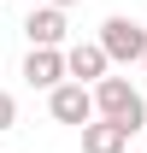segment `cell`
I'll use <instances>...</instances> for the list:
<instances>
[{
	"label": "cell",
	"instance_id": "cell-1",
	"mask_svg": "<svg viewBox=\"0 0 147 153\" xmlns=\"http://www.w3.org/2000/svg\"><path fill=\"white\" fill-rule=\"evenodd\" d=\"M88 88H94V112L100 118L124 124L129 135L147 130V100H141V88H135L129 76H100V82H88Z\"/></svg>",
	"mask_w": 147,
	"mask_h": 153
},
{
	"label": "cell",
	"instance_id": "cell-3",
	"mask_svg": "<svg viewBox=\"0 0 147 153\" xmlns=\"http://www.w3.org/2000/svg\"><path fill=\"white\" fill-rule=\"evenodd\" d=\"M47 112H53V124H76V130H82V124L94 118V88L65 76L59 88H47Z\"/></svg>",
	"mask_w": 147,
	"mask_h": 153
},
{
	"label": "cell",
	"instance_id": "cell-4",
	"mask_svg": "<svg viewBox=\"0 0 147 153\" xmlns=\"http://www.w3.org/2000/svg\"><path fill=\"white\" fill-rule=\"evenodd\" d=\"M65 30H71V24H65V6H47V0H30V18H24V41H30V47H65Z\"/></svg>",
	"mask_w": 147,
	"mask_h": 153
},
{
	"label": "cell",
	"instance_id": "cell-9",
	"mask_svg": "<svg viewBox=\"0 0 147 153\" xmlns=\"http://www.w3.org/2000/svg\"><path fill=\"white\" fill-rule=\"evenodd\" d=\"M47 6H65V12H71V6H76V0H47Z\"/></svg>",
	"mask_w": 147,
	"mask_h": 153
},
{
	"label": "cell",
	"instance_id": "cell-6",
	"mask_svg": "<svg viewBox=\"0 0 147 153\" xmlns=\"http://www.w3.org/2000/svg\"><path fill=\"white\" fill-rule=\"evenodd\" d=\"M112 71V59L100 41H76V47H65V76L71 82H100V76Z\"/></svg>",
	"mask_w": 147,
	"mask_h": 153
},
{
	"label": "cell",
	"instance_id": "cell-5",
	"mask_svg": "<svg viewBox=\"0 0 147 153\" xmlns=\"http://www.w3.org/2000/svg\"><path fill=\"white\" fill-rule=\"evenodd\" d=\"M24 82L41 88V94L59 88V82H65V47H30V53H24Z\"/></svg>",
	"mask_w": 147,
	"mask_h": 153
},
{
	"label": "cell",
	"instance_id": "cell-10",
	"mask_svg": "<svg viewBox=\"0 0 147 153\" xmlns=\"http://www.w3.org/2000/svg\"><path fill=\"white\" fill-rule=\"evenodd\" d=\"M141 65H147V53H141Z\"/></svg>",
	"mask_w": 147,
	"mask_h": 153
},
{
	"label": "cell",
	"instance_id": "cell-2",
	"mask_svg": "<svg viewBox=\"0 0 147 153\" xmlns=\"http://www.w3.org/2000/svg\"><path fill=\"white\" fill-rule=\"evenodd\" d=\"M100 47H106V59L112 65H141V53H147V24H135V18H124V12H112L106 24H100Z\"/></svg>",
	"mask_w": 147,
	"mask_h": 153
},
{
	"label": "cell",
	"instance_id": "cell-11",
	"mask_svg": "<svg viewBox=\"0 0 147 153\" xmlns=\"http://www.w3.org/2000/svg\"><path fill=\"white\" fill-rule=\"evenodd\" d=\"M24 6H30V0H24Z\"/></svg>",
	"mask_w": 147,
	"mask_h": 153
},
{
	"label": "cell",
	"instance_id": "cell-7",
	"mask_svg": "<svg viewBox=\"0 0 147 153\" xmlns=\"http://www.w3.org/2000/svg\"><path fill=\"white\" fill-rule=\"evenodd\" d=\"M82 153H129V130L94 112L88 124H82Z\"/></svg>",
	"mask_w": 147,
	"mask_h": 153
},
{
	"label": "cell",
	"instance_id": "cell-8",
	"mask_svg": "<svg viewBox=\"0 0 147 153\" xmlns=\"http://www.w3.org/2000/svg\"><path fill=\"white\" fill-rule=\"evenodd\" d=\"M12 124H18V100H12V94H6V88H0V135L12 130Z\"/></svg>",
	"mask_w": 147,
	"mask_h": 153
}]
</instances>
